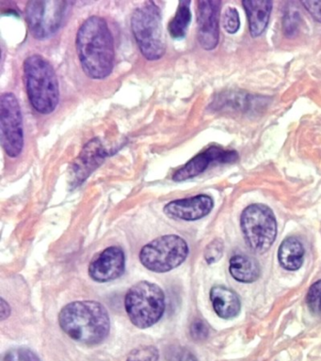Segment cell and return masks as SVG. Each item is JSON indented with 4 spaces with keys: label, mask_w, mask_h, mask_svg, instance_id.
I'll list each match as a JSON object with an SVG mask.
<instances>
[{
    "label": "cell",
    "mask_w": 321,
    "mask_h": 361,
    "mask_svg": "<svg viewBox=\"0 0 321 361\" xmlns=\"http://www.w3.org/2000/svg\"><path fill=\"white\" fill-rule=\"evenodd\" d=\"M75 45L84 73L92 79H104L114 67V36L108 23L100 16H91L78 28Z\"/></svg>",
    "instance_id": "6da1fadb"
},
{
    "label": "cell",
    "mask_w": 321,
    "mask_h": 361,
    "mask_svg": "<svg viewBox=\"0 0 321 361\" xmlns=\"http://www.w3.org/2000/svg\"><path fill=\"white\" fill-rule=\"evenodd\" d=\"M59 323L70 338L86 345L103 343L111 330L108 310L94 300L75 301L66 305L59 314Z\"/></svg>",
    "instance_id": "7a4b0ae2"
},
{
    "label": "cell",
    "mask_w": 321,
    "mask_h": 361,
    "mask_svg": "<svg viewBox=\"0 0 321 361\" xmlns=\"http://www.w3.org/2000/svg\"><path fill=\"white\" fill-rule=\"evenodd\" d=\"M24 75L33 109L43 115L54 112L60 102V86L50 62L40 55L30 56L24 62Z\"/></svg>",
    "instance_id": "3957f363"
},
{
    "label": "cell",
    "mask_w": 321,
    "mask_h": 361,
    "mask_svg": "<svg viewBox=\"0 0 321 361\" xmlns=\"http://www.w3.org/2000/svg\"><path fill=\"white\" fill-rule=\"evenodd\" d=\"M125 307L134 326L148 329L157 323L165 312L164 292L159 285L139 281L126 293Z\"/></svg>",
    "instance_id": "277c9868"
},
{
    "label": "cell",
    "mask_w": 321,
    "mask_h": 361,
    "mask_svg": "<svg viewBox=\"0 0 321 361\" xmlns=\"http://www.w3.org/2000/svg\"><path fill=\"white\" fill-rule=\"evenodd\" d=\"M131 28L138 47L146 59L157 61L164 56L162 13L156 3L145 2L134 11Z\"/></svg>",
    "instance_id": "5b68a950"
},
{
    "label": "cell",
    "mask_w": 321,
    "mask_h": 361,
    "mask_svg": "<svg viewBox=\"0 0 321 361\" xmlns=\"http://www.w3.org/2000/svg\"><path fill=\"white\" fill-rule=\"evenodd\" d=\"M245 242L255 253L269 250L277 235V223L272 209L264 204L248 206L241 214Z\"/></svg>",
    "instance_id": "8992f818"
},
{
    "label": "cell",
    "mask_w": 321,
    "mask_h": 361,
    "mask_svg": "<svg viewBox=\"0 0 321 361\" xmlns=\"http://www.w3.org/2000/svg\"><path fill=\"white\" fill-rule=\"evenodd\" d=\"M188 255L187 242L178 235L169 234L145 245L140 252L143 267L156 273H165L181 265Z\"/></svg>",
    "instance_id": "52a82bcc"
},
{
    "label": "cell",
    "mask_w": 321,
    "mask_h": 361,
    "mask_svg": "<svg viewBox=\"0 0 321 361\" xmlns=\"http://www.w3.org/2000/svg\"><path fill=\"white\" fill-rule=\"evenodd\" d=\"M72 2L63 0H35L28 2L26 19L30 32L37 39H47L58 32Z\"/></svg>",
    "instance_id": "ba28073f"
},
{
    "label": "cell",
    "mask_w": 321,
    "mask_h": 361,
    "mask_svg": "<svg viewBox=\"0 0 321 361\" xmlns=\"http://www.w3.org/2000/svg\"><path fill=\"white\" fill-rule=\"evenodd\" d=\"M0 135L2 148L8 157H19L24 148L23 117L13 93H4L0 98Z\"/></svg>",
    "instance_id": "9c48e42d"
},
{
    "label": "cell",
    "mask_w": 321,
    "mask_h": 361,
    "mask_svg": "<svg viewBox=\"0 0 321 361\" xmlns=\"http://www.w3.org/2000/svg\"><path fill=\"white\" fill-rule=\"evenodd\" d=\"M125 269L126 257L122 248L109 247L91 262L89 276L92 281L104 283L120 278Z\"/></svg>",
    "instance_id": "30bf717a"
},
{
    "label": "cell",
    "mask_w": 321,
    "mask_h": 361,
    "mask_svg": "<svg viewBox=\"0 0 321 361\" xmlns=\"http://www.w3.org/2000/svg\"><path fill=\"white\" fill-rule=\"evenodd\" d=\"M221 5L222 2L217 0L198 2V39L205 50H212L218 45Z\"/></svg>",
    "instance_id": "8fae6325"
},
{
    "label": "cell",
    "mask_w": 321,
    "mask_h": 361,
    "mask_svg": "<svg viewBox=\"0 0 321 361\" xmlns=\"http://www.w3.org/2000/svg\"><path fill=\"white\" fill-rule=\"evenodd\" d=\"M238 159V154L235 151H225L218 146H211L205 151L200 152L193 159L188 161L184 166L176 171L173 179L176 182H182V180L198 176L210 166V164L233 163Z\"/></svg>",
    "instance_id": "7c38bea8"
},
{
    "label": "cell",
    "mask_w": 321,
    "mask_h": 361,
    "mask_svg": "<svg viewBox=\"0 0 321 361\" xmlns=\"http://www.w3.org/2000/svg\"><path fill=\"white\" fill-rule=\"evenodd\" d=\"M213 206L212 197L207 195H198L168 203L164 207V213L171 219L194 221L207 216Z\"/></svg>",
    "instance_id": "4fadbf2b"
},
{
    "label": "cell",
    "mask_w": 321,
    "mask_h": 361,
    "mask_svg": "<svg viewBox=\"0 0 321 361\" xmlns=\"http://www.w3.org/2000/svg\"><path fill=\"white\" fill-rule=\"evenodd\" d=\"M108 152L98 138L89 141L71 166L72 183L78 186L105 160Z\"/></svg>",
    "instance_id": "5bb4252c"
},
{
    "label": "cell",
    "mask_w": 321,
    "mask_h": 361,
    "mask_svg": "<svg viewBox=\"0 0 321 361\" xmlns=\"http://www.w3.org/2000/svg\"><path fill=\"white\" fill-rule=\"evenodd\" d=\"M210 299L217 315L222 319H233L241 312V300L232 290L215 286L210 290Z\"/></svg>",
    "instance_id": "9a60e30c"
},
{
    "label": "cell",
    "mask_w": 321,
    "mask_h": 361,
    "mask_svg": "<svg viewBox=\"0 0 321 361\" xmlns=\"http://www.w3.org/2000/svg\"><path fill=\"white\" fill-rule=\"evenodd\" d=\"M242 4L249 19L250 34L253 37L262 35L269 24L272 2L252 0V1H243Z\"/></svg>",
    "instance_id": "2e32d148"
},
{
    "label": "cell",
    "mask_w": 321,
    "mask_h": 361,
    "mask_svg": "<svg viewBox=\"0 0 321 361\" xmlns=\"http://www.w3.org/2000/svg\"><path fill=\"white\" fill-rule=\"evenodd\" d=\"M279 262L284 269L295 271L300 269L303 264L304 247L300 240L289 237L281 243L278 250Z\"/></svg>",
    "instance_id": "e0dca14e"
},
{
    "label": "cell",
    "mask_w": 321,
    "mask_h": 361,
    "mask_svg": "<svg viewBox=\"0 0 321 361\" xmlns=\"http://www.w3.org/2000/svg\"><path fill=\"white\" fill-rule=\"evenodd\" d=\"M229 271L236 281L252 283L260 276V267L255 259L246 255H235L230 259Z\"/></svg>",
    "instance_id": "ac0fdd59"
},
{
    "label": "cell",
    "mask_w": 321,
    "mask_h": 361,
    "mask_svg": "<svg viewBox=\"0 0 321 361\" xmlns=\"http://www.w3.org/2000/svg\"><path fill=\"white\" fill-rule=\"evenodd\" d=\"M190 1L179 2L176 16L169 24L168 30L171 38L180 39L184 38L187 34L188 25L191 21V11Z\"/></svg>",
    "instance_id": "d6986e66"
},
{
    "label": "cell",
    "mask_w": 321,
    "mask_h": 361,
    "mask_svg": "<svg viewBox=\"0 0 321 361\" xmlns=\"http://www.w3.org/2000/svg\"><path fill=\"white\" fill-rule=\"evenodd\" d=\"M159 352L155 346H139L132 350L126 361H159Z\"/></svg>",
    "instance_id": "ffe728a7"
},
{
    "label": "cell",
    "mask_w": 321,
    "mask_h": 361,
    "mask_svg": "<svg viewBox=\"0 0 321 361\" xmlns=\"http://www.w3.org/2000/svg\"><path fill=\"white\" fill-rule=\"evenodd\" d=\"M2 361H41L35 352L26 347H18L9 350L4 355Z\"/></svg>",
    "instance_id": "44dd1931"
},
{
    "label": "cell",
    "mask_w": 321,
    "mask_h": 361,
    "mask_svg": "<svg viewBox=\"0 0 321 361\" xmlns=\"http://www.w3.org/2000/svg\"><path fill=\"white\" fill-rule=\"evenodd\" d=\"M306 303L310 310L317 315H321V281L313 284L306 296Z\"/></svg>",
    "instance_id": "7402d4cb"
},
{
    "label": "cell",
    "mask_w": 321,
    "mask_h": 361,
    "mask_svg": "<svg viewBox=\"0 0 321 361\" xmlns=\"http://www.w3.org/2000/svg\"><path fill=\"white\" fill-rule=\"evenodd\" d=\"M224 254V243L222 240H213L210 245L205 247V259L207 264H212L222 258Z\"/></svg>",
    "instance_id": "603a6c76"
},
{
    "label": "cell",
    "mask_w": 321,
    "mask_h": 361,
    "mask_svg": "<svg viewBox=\"0 0 321 361\" xmlns=\"http://www.w3.org/2000/svg\"><path fill=\"white\" fill-rule=\"evenodd\" d=\"M222 23H224V30L228 33H236L239 30V27H241L238 11L233 7L226 8V11H224V21Z\"/></svg>",
    "instance_id": "cb8c5ba5"
},
{
    "label": "cell",
    "mask_w": 321,
    "mask_h": 361,
    "mask_svg": "<svg viewBox=\"0 0 321 361\" xmlns=\"http://www.w3.org/2000/svg\"><path fill=\"white\" fill-rule=\"evenodd\" d=\"M210 329L205 322L196 320L190 326V335L195 341H204L208 337Z\"/></svg>",
    "instance_id": "d4e9b609"
},
{
    "label": "cell",
    "mask_w": 321,
    "mask_h": 361,
    "mask_svg": "<svg viewBox=\"0 0 321 361\" xmlns=\"http://www.w3.org/2000/svg\"><path fill=\"white\" fill-rule=\"evenodd\" d=\"M298 11H289L284 16V32L289 36L293 35L297 31L298 27Z\"/></svg>",
    "instance_id": "484cf974"
},
{
    "label": "cell",
    "mask_w": 321,
    "mask_h": 361,
    "mask_svg": "<svg viewBox=\"0 0 321 361\" xmlns=\"http://www.w3.org/2000/svg\"><path fill=\"white\" fill-rule=\"evenodd\" d=\"M301 4L315 20L321 23V1H301Z\"/></svg>",
    "instance_id": "4316f807"
},
{
    "label": "cell",
    "mask_w": 321,
    "mask_h": 361,
    "mask_svg": "<svg viewBox=\"0 0 321 361\" xmlns=\"http://www.w3.org/2000/svg\"><path fill=\"white\" fill-rule=\"evenodd\" d=\"M0 313H1V321H4L10 316L11 309L9 304L6 303L4 299H1V304H0Z\"/></svg>",
    "instance_id": "83f0119b"
},
{
    "label": "cell",
    "mask_w": 321,
    "mask_h": 361,
    "mask_svg": "<svg viewBox=\"0 0 321 361\" xmlns=\"http://www.w3.org/2000/svg\"><path fill=\"white\" fill-rule=\"evenodd\" d=\"M180 361H198L193 353L186 351L183 353Z\"/></svg>",
    "instance_id": "f1b7e54d"
}]
</instances>
